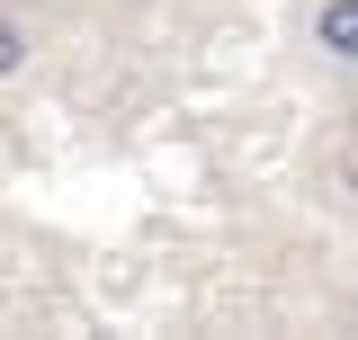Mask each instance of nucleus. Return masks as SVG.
Returning a JSON list of instances; mask_svg holds the SVG:
<instances>
[{
	"label": "nucleus",
	"instance_id": "1",
	"mask_svg": "<svg viewBox=\"0 0 358 340\" xmlns=\"http://www.w3.org/2000/svg\"><path fill=\"white\" fill-rule=\"evenodd\" d=\"M313 45H322L331 63H358V0H322V9H313Z\"/></svg>",
	"mask_w": 358,
	"mask_h": 340
},
{
	"label": "nucleus",
	"instance_id": "2",
	"mask_svg": "<svg viewBox=\"0 0 358 340\" xmlns=\"http://www.w3.org/2000/svg\"><path fill=\"white\" fill-rule=\"evenodd\" d=\"M9 72H27V27L0 9V81H9Z\"/></svg>",
	"mask_w": 358,
	"mask_h": 340
}]
</instances>
